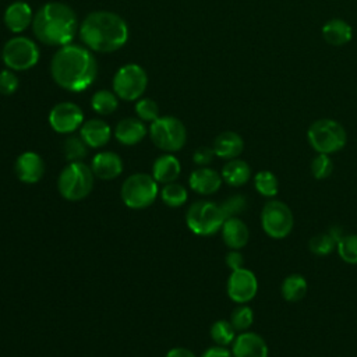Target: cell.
<instances>
[{"label":"cell","instance_id":"cell-29","mask_svg":"<svg viewBox=\"0 0 357 357\" xmlns=\"http://www.w3.org/2000/svg\"><path fill=\"white\" fill-rule=\"evenodd\" d=\"M187 197H188V194H187L185 187L176 181L165 184L160 191L162 201L170 208L181 206L187 201Z\"/></svg>","mask_w":357,"mask_h":357},{"label":"cell","instance_id":"cell-32","mask_svg":"<svg viewBox=\"0 0 357 357\" xmlns=\"http://www.w3.org/2000/svg\"><path fill=\"white\" fill-rule=\"evenodd\" d=\"M229 321L236 332H245L254 322V311L245 304H238V307L231 311Z\"/></svg>","mask_w":357,"mask_h":357},{"label":"cell","instance_id":"cell-17","mask_svg":"<svg viewBox=\"0 0 357 357\" xmlns=\"http://www.w3.org/2000/svg\"><path fill=\"white\" fill-rule=\"evenodd\" d=\"M222 181V176L208 166L195 169L188 177V184L191 190L201 195H211L216 192L220 188Z\"/></svg>","mask_w":357,"mask_h":357},{"label":"cell","instance_id":"cell-40","mask_svg":"<svg viewBox=\"0 0 357 357\" xmlns=\"http://www.w3.org/2000/svg\"><path fill=\"white\" fill-rule=\"evenodd\" d=\"M226 265L227 268H230L231 271H237L244 268V255L238 251V250H231L226 254Z\"/></svg>","mask_w":357,"mask_h":357},{"label":"cell","instance_id":"cell-11","mask_svg":"<svg viewBox=\"0 0 357 357\" xmlns=\"http://www.w3.org/2000/svg\"><path fill=\"white\" fill-rule=\"evenodd\" d=\"M148 84V75L145 70L134 63L126 64L117 70L113 77L114 93L123 100L138 99Z\"/></svg>","mask_w":357,"mask_h":357},{"label":"cell","instance_id":"cell-35","mask_svg":"<svg viewBox=\"0 0 357 357\" xmlns=\"http://www.w3.org/2000/svg\"><path fill=\"white\" fill-rule=\"evenodd\" d=\"M333 172V162L329 155L326 153H318L311 160V173L315 178L324 180L328 178Z\"/></svg>","mask_w":357,"mask_h":357},{"label":"cell","instance_id":"cell-21","mask_svg":"<svg viewBox=\"0 0 357 357\" xmlns=\"http://www.w3.org/2000/svg\"><path fill=\"white\" fill-rule=\"evenodd\" d=\"M146 135V127L139 119L127 117L117 123L114 128L116 139L123 145H135Z\"/></svg>","mask_w":357,"mask_h":357},{"label":"cell","instance_id":"cell-22","mask_svg":"<svg viewBox=\"0 0 357 357\" xmlns=\"http://www.w3.org/2000/svg\"><path fill=\"white\" fill-rule=\"evenodd\" d=\"M32 20V10L25 1H14L6 8L4 24L11 32L20 33L25 31Z\"/></svg>","mask_w":357,"mask_h":357},{"label":"cell","instance_id":"cell-20","mask_svg":"<svg viewBox=\"0 0 357 357\" xmlns=\"http://www.w3.org/2000/svg\"><path fill=\"white\" fill-rule=\"evenodd\" d=\"M213 152L220 159H236L244 149L243 138L234 131H223L213 141Z\"/></svg>","mask_w":357,"mask_h":357},{"label":"cell","instance_id":"cell-13","mask_svg":"<svg viewBox=\"0 0 357 357\" xmlns=\"http://www.w3.org/2000/svg\"><path fill=\"white\" fill-rule=\"evenodd\" d=\"M84 113L81 107L73 102H61L53 106L49 113L50 127L60 134H68L82 126Z\"/></svg>","mask_w":357,"mask_h":357},{"label":"cell","instance_id":"cell-14","mask_svg":"<svg viewBox=\"0 0 357 357\" xmlns=\"http://www.w3.org/2000/svg\"><path fill=\"white\" fill-rule=\"evenodd\" d=\"M15 176L20 181L26 184L38 183L45 174V162L40 155L32 151L21 153L14 165Z\"/></svg>","mask_w":357,"mask_h":357},{"label":"cell","instance_id":"cell-39","mask_svg":"<svg viewBox=\"0 0 357 357\" xmlns=\"http://www.w3.org/2000/svg\"><path fill=\"white\" fill-rule=\"evenodd\" d=\"M215 152H213V148H209V146H199L194 155H192V160L195 165H198L199 167H205L208 165L212 163L213 158H215Z\"/></svg>","mask_w":357,"mask_h":357},{"label":"cell","instance_id":"cell-6","mask_svg":"<svg viewBox=\"0 0 357 357\" xmlns=\"http://www.w3.org/2000/svg\"><path fill=\"white\" fill-rule=\"evenodd\" d=\"M226 216L219 204L212 201H197L190 205L185 213L188 229L198 236H212L218 233Z\"/></svg>","mask_w":357,"mask_h":357},{"label":"cell","instance_id":"cell-1","mask_svg":"<svg viewBox=\"0 0 357 357\" xmlns=\"http://www.w3.org/2000/svg\"><path fill=\"white\" fill-rule=\"evenodd\" d=\"M53 79L61 88L71 92L86 89L96 78L98 67L92 53L79 45H64L54 53L50 61Z\"/></svg>","mask_w":357,"mask_h":357},{"label":"cell","instance_id":"cell-34","mask_svg":"<svg viewBox=\"0 0 357 357\" xmlns=\"http://www.w3.org/2000/svg\"><path fill=\"white\" fill-rule=\"evenodd\" d=\"M339 257L350 265H357V234H344L336 245Z\"/></svg>","mask_w":357,"mask_h":357},{"label":"cell","instance_id":"cell-31","mask_svg":"<svg viewBox=\"0 0 357 357\" xmlns=\"http://www.w3.org/2000/svg\"><path fill=\"white\" fill-rule=\"evenodd\" d=\"M88 148L89 146L85 144L81 135H70L68 138H66L63 145L64 156L70 162H81L88 155Z\"/></svg>","mask_w":357,"mask_h":357},{"label":"cell","instance_id":"cell-26","mask_svg":"<svg viewBox=\"0 0 357 357\" xmlns=\"http://www.w3.org/2000/svg\"><path fill=\"white\" fill-rule=\"evenodd\" d=\"M307 280L298 273H291L286 276L280 284L282 297L289 303H297L307 294Z\"/></svg>","mask_w":357,"mask_h":357},{"label":"cell","instance_id":"cell-37","mask_svg":"<svg viewBox=\"0 0 357 357\" xmlns=\"http://www.w3.org/2000/svg\"><path fill=\"white\" fill-rule=\"evenodd\" d=\"M222 209H223V213L227 218H231V216H237L238 213L244 212L245 208H247V198L241 194H234L231 197H229L227 199H225L222 204H220Z\"/></svg>","mask_w":357,"mask_h":357},{"label":"cell","instance_id":"cell-2","mask_svg":"<svg viewBox=\"0 0 357 357\" xmlns=\"http://www.w3.org/2000/svg\"><path fill=\"white\" fill-rule=\"evenodd\" d=\"M79 36L89 49L109 53L126 45L128 39V28L126 21L116 13L93 11L82 21Z\"/></svg>","mask_w":357,"mask_h":357},{"label":"cell","instance_id":"cell-30","mask_svg":"<svg viewBox=\"0 0 357 357\" xmlns=\"http://www.w3.org/2000/svg\"><path fill=\"white\" fill-rule=\"evenodd\" d=\"M209 333H211L212 340L218 346L226 347V346L231 344L236 339V329L233 328L230 321H226V319H219V321L213 322Z\"/></svg>","mask_w":357,"mask_h":357},{"label":"cell","instance_id":"cell-3","mask_svg":"<svg viewBox=\"0 0 357 357\" xmlns=\"http://www.w3.org/2000/svg\"><path fill=\"white\" fill-rule=\"evenodd\" d=\"M78 28L74 10L60 1L43 4L32 20L35 36L43 45L64 46L68 45Z\"/></svg>","mask_w":357,"mask_h":357},{"label":"cell","instance_id":"cell-24","mask_svg":"<svg viewBox=\"0 0 357 357\" xmlns=\"http://www.w3.org/2000/svg\"><path fill=\"white\" fill-rule=\"evenodd\" d=\"M353 29L344 20L333 18L322 26V38L328 45L343 46L351 40Z\"/></svg>","mask_w":357,"mask_h":357},{"label":"cell","instance_id":"cell-8","mask_svg":"<svg viewBox=\"0 0 357 357\" xmlns=\"http://www.w3.org/2000/svg\"><path fill=\"white\" fill-rule=\"evenodd\" d=\"M149 135L152 142L167 153L180 151L187 139L184 124L173 116H162L152 121Z\"/></svg>","mask_w":357,"mask_h":357},{"label":"cell","instance_id":"cell-23","mask_svg":"<svg viewBox=\"0 0 357 357\" xmlns=\"http://www.w3.org/2000/svg\"><path fill=\"white\" fill-rule=\"evenodd\" d=\"M181 165L176 156L172 153H165L159 156L152 166V176L158 183L167 184L176 181L180 176Z\"/></svg>","mask_w":357,"mask_h":357},{"label":"cell","instance_id":"cell-38","mask_svg":"<svg viewBox=\"0 0 357 357\" xmlns=\"http://www.w3.org/2000/svg\"><path fill=\"white\" fill-rule=\"evenodd\" d=\"M18 88V78L11 70H3L0 73V93L11 95Z\"/></svg>","mask_w":357,"mask_h":357},{"label":"cell","instance_id":"cell-43","mask_svg":"<svg viewBox=\"0 0 357 357\" xmlns=\"http://www.w3.org/2000/svg\"><path fill=\"white\" fill-rule=\"evenodd\" d=\"M336 241H339L343 236H344V233H343V229L340 227V226H337V225H335V226H331V229H329V231H328Z\"/></svg>","mask_w":357,"mask_h":357},{"label":"cell","instance_id":"cell-15","mask_svg":"<svg viewBox=\"0 0 357 357\" xmlns=\"http://www.w3.org/2000/svg\"><path fill=\"white\" fill-rule=\"evenodd\" d=\"M233 357H268L269 349L265 339L255 332H240L231 343Z\"/></svg>","mask_w":357,"mask_h":357},{"label":"cell","instance_id":"cell-9","mask_svg":"<svg viewBox=\"0 0 357 357\" xmlns=\"http://www.w3.org/2000/svg\"><path fill=\"white\" fill-rule=\"evenodd\" d=\"M294 225V218L290 206L279 199L268 201L261 212V226L272 238L287 237Z\"/></svg>","mask_w":357,"mask_h":357},{"label":"cell","instance_id":"cell-4","mask_svg":"<svg viewBox=\"0 0 357 357\" xmlns=\"http://www.w3.org/2000/svg\"><path fill=\"white\" fill-rule=\"evenodd\" d=\"M93 177L91 166L84 162H70L57 178V190L68 201H81L91 194Z\"/></svg>","mask_w":357,"mask_h":357},{"label":"cell","instance_id":"cell-36","mask_svg":"<svg viewBox=\"0 0 357 357\" xmlns=\"http://www.w3.org/2000/svg\"><path fill=\"white\" fill-rule=\"evenodd\" d=\"M135 113L142 121H155L159 117V106L155 100L145 98L135 103Z\"/></svg>","mask_w":357,"mask_h":357},{"label":"cell","instance_id":"cell-42","mask_svg":"<svg viewBox=\"0 0 357 357\" xmlns=\"http://www.w3.org/2000/svg\"><path fill=\"white\" fill-rule=\"evenodd\" d=\"M166 357H197V356L185 347H174L167 351Z\"/></svg>","mask_w":357,"mask_h":357},{"label":"cell","instance_id":"cell-5","mask_svg":"<svg viewBox=\"0 0 357 357\" xmlns=\"http://www.w3.org/2000/svg\"><path fill=\"white\" fill-rule=\"evenodd\" d=\"M307 139L318 153H335L347 142L344 127L332 119L315 120L307 131Z\"/></svg>","mask_w":357,"mask_h":357},{"label":"cell","instance_id":"cell-41","mask_svg":"<svg viewBox=\"0 0 357 357\" xmlns=\"http://www.w3.org/2000/svg\"><path fill=\"white\" fill-rule=\"evenodd\" d=\"M201 357H233V353L227 350L225 346H213L206 349Z\"/></svg>","mask_w":357,"mask_h":357},{"label":"cell","instance_id":"cell-33","mask_svg":"<svg viewBox=\"0 0 357 357\" xmlns=\"http://www.w3.org/2000/svg\"><path fill=\"white\" fill-rule=\"evenodd\" d=\"M336 245H337V241L328 231L315 234L308 241L310 251L315 255H319V257L329 255L336 248Z\"/></svg>","mask_w":357,"mask_h":357},{"label":"cell","instance_id":"cell-28","mask_svg":"<svg viewBox=\"0 0 357 357\" xmlns=\"http://www.w3.org/2000/svg\"><path fill=\"white\" fill-rule=\"evenodd\" d=\"M117 95L110 92V91H106V89H100L98 92H95L92 95V99H91V106L92 109L99 113V114H112L116 109H117Z\"/></svg>","mask_w":357,"mask_h":357},{"label":"cell","instance_id":"cell-19","mask_svg":"<svg viewBox=\"0 0 357 357\" xmlns=\"http://www.w3.org/2000/svg\"><path fill=\"white\" fill-rule=\"evenodd\" d=\"M79 135L89 148H102L109 142L112 130L103 120L92 119L81 126Z\"/></svg>","mask_w":357,"mask_h":357},{"label":"cell","instance_id":"cell-12","mask_svg":"<svg viewBox=\"0 0 357 357\" xmlns=\"http://www.w3.org/2000/svg\"><path fill=\"white\" fill-rule=\"evenodd\" d=\"M258 291V279L255 273L247 268L231 271L227 279V294L237 304L251 301Z\"/></svg>","mask_w":357,"mask_h":357},{"label":"cell","instance_id":"cell-7","mask_svg":"<svg viewBox=\"0 0 357 357\" xmlns=\"http://www.w3.org/2000/svg\"><path fill=\"white\" fill-rule=\"evenodd\" d=\"M159 194L158 181L152 174L134 173L121 184L120 195L126 206L131 209L148 208Z\"/></svg>","mask_w":357,"mask_h":357},{"label":"cell","instance_id":"cell-25","mask_svg":"<svg viewBox=\"0 0 357 357\" xmlns=\"http://www.w3.org/2000/svg\"><path fill=\"white\" fill-rule=\"evenodd\" d=\"M220 176L225 183L231 187L244 185L251 177V167L245 160L241 159H230L222 167Z\"/></svg>","mask_w":357,"mask_h":357},{"label":"cell","instance_id":"cell-18","mask_svg":"<svg viewBox=\"0 0 357 357\" xmlns=\"http://www.w3.org/2000/svg\"><path fill=\"white\" fill-rule=\"evenodd\" d=\"M222 238L230 250H241L250 238L248 226L237 216L227 218L222 226Z\"/></svg>","mask_w":357,"mask_h":357},{"label":"cell","instance_id":"cell-10","mask_svg":"<svg viewBox=\"0 0 357 357\" xmlns=\"http://www.w3.org/2000/svg\"><path fill=\"white\" fill-rule=\"evenodd\" d=\"M3 61L15 71H24L33 67L39 60V49L33 40L26 36H14L3 47Z\"/></svg>","mask_w":357,"mask_h":357},{"label":"cell","instance_id":"cell-27","mask_svg":"<svg viewBox=\"0 0 357 357\" xmlns=\"http://www.w3.org/2000/svg\"><path fill=\"white\" fill-rule=\"evenodd\" d=\"M255 190L266 198H273L279 192V180L269 170H261L254 177Z\"/></svg>","mask_w":357,"mask_h":357},{"label":"cell","instance_id":"cell-16","mask_svg":"<svg viewBox=\"0 0 357 357\" xmlns=\"http://www.w3.org/2000/svg\"><path fill=\"white\" fill-rule=\"evenodd\" d=\"M91 169L98 178L113 180L121 174L123 160L117 153L112 151H103L93 156L91 162Z\"/></svg>","mask_w":357,"mask_h":357}]
</instances>
